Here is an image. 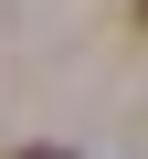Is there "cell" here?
<instances>
[{
  "mask_svg": "<svg viewBox=\"0 0 148 159\" xmlns=\"http://www.w3.org/2000/svg\"><path fill=\"white\" fill-rule=\"evenodd\" d=\"M137 21H148V0H137Z\"/></svg>",
  "mask_w": 148,
  "mask_h": 159,
  "instance_id": "7a4b0ae2",
  "label": "cell"
},
{
  "mask_svg": "<svg viewBox=\"0 0 148 159\" xmlns=\"http://www.w3.org/2000/svg\"><path fill=\"white\" fill-rule=\"evenodd\" d=\"M21 159H63V148H21Z\"/></svg>",
  "mask_w": 148,
  "mask_h": 159,
  "instance_id": "6da1fadb",
  "label": "cell"
}]
</instances>
